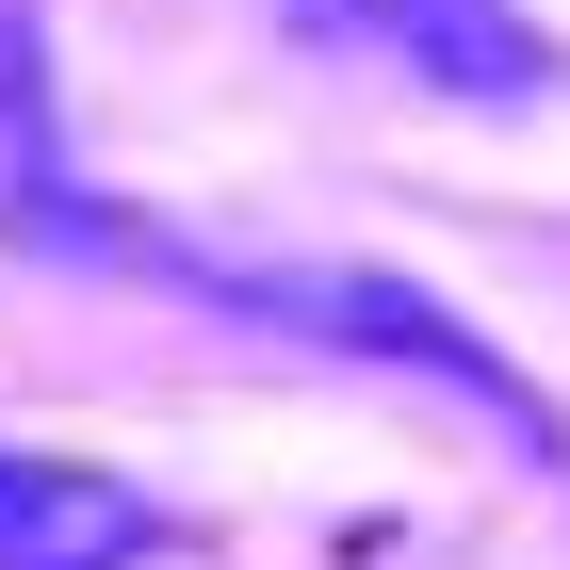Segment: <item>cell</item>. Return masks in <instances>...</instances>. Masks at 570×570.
I'll return each mask as SVG.
<instances>
[{
	"label": "cell",
	"mask_w": 570,
	"mask_h": 570,
	"mask_svg": "<svg viewBox=\"0 0 570 570\" xmlns=\"http://www.w3.org/2000/svg\"><path fill=\"white\" fill-rule=\"evenodd\" d=\"M262 309H277V326H309V343H375V358H407V375H456V392H489L538 456H554V407H538L522 375L473 343V326H440L407 277H262Z\"/></svg>",
	"instance_id": "obj_1"
},
{
	"label": "cell",
	"mask_w": 570,
	"mask_h": 570,
	"mask_svg": "<svg viewBox=\"0 0 570 570\" xmlns=\"http://www.w3.org/2000/svg\"><path fill=\"white\" fill-rule=\"evenodd\" d=\"M147 538H164V505H147L131 473L0 440V570H131Z\"/></svg>",
	"instance_id": "obj_2"
},
{
	"label": "cell",
	"mask_w": 570,
	"mask_h": 570,
	"mask_svg": "<svg viewBox=\"0 0 570 570\" xmlns=\"http://www.w3.org/2000/svg\"><path fill=\"white\" fill-rule=\"evenodd\" d=\"M407 17H456V0H407Z\"/></svg>",
	"instance_id": "obj_3"
}]
</instances>
